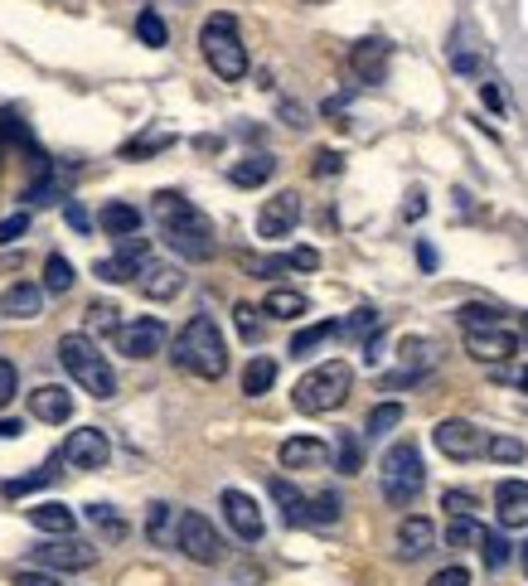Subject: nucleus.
I'll list each match as a JSON object with an SVG mask.
<instances>
[{
	"instance_id": "1",
	"label": "nucleus",
	"mask_w": 528,
	"mask_h": 586,
	"mask_svg": "<svg viewBox=\"0 0 528 586\" xmlns=\"http://www.w3.org/2000/svg\"><path fill=\"white\" fill-rule=\"evenodd\" d=\"M155 224H161V238L180 252L184 262H208L218 252V238H214V224L208 214H200L180 189H161L151 204Z\"/></svg>"
},
{
	"instance_id": "2",
	"label": "nucleus",
	"mask_w": 528,
	"mask_h": 586,
	"mask_svg": "<svg viewBox=\"0 0 528 586\" xmlns=\"http://www.w3.org/2000/svg\"><path fill=\"white\" fill-rule=\"evenodd\" d=\"M170 359H175V369L204 378V383H218V378L228 373V345L208 315H194V321L180 329L175 345H170Z\"/></svg>"
},
{
	"instance_id": "3",
	"label": "nucleus",
	"mask_w": 528,
	"mask_h": 586,
	"mask_svg": "<svg viewBox=\"0 0 528 586\" xmlns=\"http://www.w3.org/2000/svg\"><path fill=\"white\" fill-rule=\"evenodd\" d=\"M58 363H64L73 383H78L83 393H93L97 402L117 398V373H112V363H107V354H97L93 335H64L58 339Z\"/></svg>"
},
{
	"instance_id": "4",
	"label": "nucleus",
	"mask_w": 528,
	"mask_h": 586,
	"mask_svg": "<svg viewBox=\"0 0 528 586\" xmlns=\"http://www.w3.org/2000/svg\"><path fill=\"white\" fill-rule=\"evenodd\" d=\"M200 48H204L208 68H214L224 83H243V78H248V48H243L238 20H233L228 10H218V15H208V20H204Z\"/></svg>"
},
{
	"instance_id": "5",
	"label": "nucleus",
	"mask_w": 528,
	"mask_h": 586,
	"mask_svg": "<svg viewBox=\"0 0 528 586\" xmlns=\"http://www.w3.org/2000/svg\"><path fill=\"white\" fill-rule=\"evenodd\" d=\"M349 388H354L349 363L330 359V363H315V369L305 373L297 388H291V402H297V412H305V417H321V412L345 408Z\"/></svg>"
},
{
	"instance_id": "6",
	"label": "nucleus",
	"mask_w": 528,
	"mask_h": 586,
	"mask_svg": "<svg viewBox=\"0 0 528 586\" xmlns=\"http://www.w3.org/2000/svg\"><path fill=\"white\" fill-rule=\"evenodd\" d=\"M378 485H384V499L392 509H408L417 495H422L427 485V466H422V451L417 442H398L384 451V460H378Z\"/></svg>"
},
{
	"instance_id": "7",
	"label": "nucleus",
	"mask_w": 528,
	"mask_h": 586,
	"mask_svg": "<svg viewBox=\"0 0 528 586\" xmlns=\"http://www.w3.org/2000/svg\"><path fill=\"white\" fill-rule=\"evenodd\" d=\"M175 547L190 563H200V567H214V563H224V539H218V529L208 523L204 514H180V529H175Z\"/></svg>"
},
{
	"instance_id": "8",
	"label": "nucleus",
	"mask_w": 528,
	"mask_h": 586,
	"mask_svg": "<svg viewBox=\"0 0 528 586\" xmlns=\"http://www.w3.org/2000/svg\"><path fill=\"white\" fill-rule=\"evenodd\" d=\"M398 359H402V369H398V373H388V378H384V388H402V383L412 388V383H422V378L437 369L441 345H437V339H427V335H408V339L398 345Z\"/></svg>"
},
{
	"instance_id": "9",
	"label": "nucleus",
	"mask_w": 528,
	"mask_h": 586,
	"mask_svg": "<svg viewBox=\"0 0 528 586\" xmlns=\"http://www.w3.org/2000/svg\"><path fill=\"white\" fill-rule=\"evenodd\" d=\"M112 339L127 359H155V354L165 349L170 329H165V321H155V315H137V321H127Z\"/></svg>"
},
{
	"instance_id": "10",
	"label": "nucleus",
	"mask_w": 528,
	"mask_h": 586,
	"mask_svg": "<svg viewBox=\"0 0 528 586\" xmlns=\"http://www.w3.org/2000/svg\"><path fill=\"white\" fill-rule=\"evenodd\" d=\"M58 460L73 470H103L107 460H112V442H107V432H97V426H78V432H68Z\"/></svg>"
},
{
	"instance_id": "11",
	"label": "nucleus",
	"mask_w": 528,
	"mask_h": 586,
	"mask_svg": "<svg viewBox=\"0 0 528 586\" xmlns=\"http://www.w3.org/2000/svg\"><path fill=\"white\" fill-rule=\"evenodd\" d=\"M432 442H437V451H441L446 460H475V456H485V432H481L475 422H465V417L437 422Z\"/></svg>"
},
{
	"instance_id": "12",
	"label": "nucleus",
	"mask_w": 528,
	"mask_h": 586,
	"mask_svg": "<svg viewBox=\"0 0 528 586\" xmlns=\"http://www.w3.org/2000/svg\"><path fill=\"white\" fill-rule=\"evenodd\" d=\"M34 563H40V572H83V567L97 563V547L93 543H78L68 533V539H54V543L34 547Z\"/></svg>"
},
{
	"instance_id": "13",
	"label": "nucleus",
	"mask_w": 528,
	"mask_h": 586,
	"mask_svg": "<svg viewBox=\"0 0 528 586\" xmlns=\"http://www.w3.org/2000/svg\"><path fill=\"white\" fill-rule=\"evenodd\" d=\"M301 224V194L297 189H281L272 199L262 204V214H257V238H291V228Z\"/></svg>"
},
{
	"instance_id": "14",
	"label": "nucleus",
	"mask_w": 528,
	"mask_h": 586,
	"mask_svg": "<svg viewBox=\"0 0 528 586\" xmlns=\"http://www.w3.org/2000/svg\"><path fill=\"white\" fill-rule=\"evenodd\" d=\"M218 504H224L228 529L238 533L243 543H257V539L267 533V519H262V509H257V499H252V495H243V490H224V495H218Z\"/></svg>"
},
{
	"instance_id": "15",
	"label": "nucleus",
	"mask_w": 528,
	"mask_h": 586,
	"mask_svg": "<svg viewBox=\"0 0 528 586\" xmlns=\"http://www.w3.org/2000/svg\"><path fill=\"white\" fill-rule=\"evenodd\" d=\"M137 286H141V296L146 301H175L180 291H184V272L175 262H155V258H146L141 262V272H137Z\"/></svg>"
},
{
	"instance_id": "16",
	"label": "nucleus",
	"mask_w": 528,
	"mask_h": 586,
	"mask_svg": "<svg viewBox=\"0 0 528 586\" xmlns=\"http://www.w3.org/2000/svg\"><path fill=\"white\" fill-rule=\"evenodd\" d=\"M465 349H471V359H481V363H505L519 354V335L514 329H471L465 335Z\"/></svg>"
},
{
	"instance_id": "17",
	"label": "nucleus",
	"mask_w": 528,
	"mask_h": 586,
	"mask_svg": "<svg viewBox=\"0 0 528 586\" xmlns=\"http://www.w3.org/2000/svg\"><path fill=\"white\" fill-rule=\"evenodd\" d=\"M495 519H499V529H528V485L524 480L495 485Z\"/></svg>"
},
{
	"instance_id": "18",
	"label": "nucleus",
	"mask_w": 528,
	"mask_h": 586,
	"mask_svg": "<svg viewBox=\"0 0 528 586\" xmlns=\"http://www.w3.org/2000/svg\"><path fill=\"white\" fill-rule=\"evenodd\" d=\"M330 460V446L321 436H287L281 442V470H321Z\"/></svg>"
},
{
	"instance_id": "19",
	"label": "nucleus",
	"mask_w": 528,
	"mask_h": 586,
	"mask_svg": "<svg viewBox=\"0 0 528 586\" xmlns=\"http://www.w3.org/2000/svg\"><path fill=\"white\" fill-rule=\"evenodd\" d=\"M437 547V523L422 519V514H408L398 523V557H408V563H417V557H427Z\"/></svg>"
},
{
	"instance_id": "20",
	"label": "nucleus",
	"mask_w": 528,
	"mask_h": 586,
	"mask_svg": "<svg viewBox=\"0 0 528 586\" xmlns=\"http://www.w3.org/2000/svg\"><path fill=\"white\" fill-rule=\"evenodd\" d=\"M388 58H392V44L388 40H359L349 54L354 73H359V83H384L388 78Z\"/></svg>"
},
{
	"instance_id": "21",
	"label": "nucleus",
	"mask_w": 528,
	"mask_h": 586,
	"mask_svg": "<svg viewBox=\"0 0 528 586\" xmlns=\"http://www.w3.org/2000/svg\"><path fill=\"white\" fill-rule=\"evenodd\" d=\"M30 412H34L40 422L58 426V422L73 417V393H68V388H58V383H40V388L30 393Z\"/></svg>"
},
{
	"instance_id": "22",
	"label": "nucleus",
	"mask_w": 528,
	"mask_h": 586,
	"mask_svg": "<svg viewBox=\"0 0 528 586\" xmlns=\"http://www.w3.org/2000/svg\"><path fill=\"white\" fill-rule=\"evenodd\" d=\"M0 311L10 315V321H34V315L44 311V286H34V282H15L0 296Z\"/></svg>"
},
{
	"instance_id": "23",
	"label": "nucleus",
	"mask_w": 528,
	"mask_h": 586,
	"mask_svg": "<svg viewBox=\"0 0 528 586\" xmlns=\"http://www.w3.org/2000/svg\"><path fill=\"white\" fill-rule=\"evenodd\" d=\"M30 523L40 533H54V539H68L73 529H78V514H73L68 504H58V499H44V504L30 509Z\"/></svg>"
},
{
	"instance_id": "24",
	"label": "nucleus",
	"mask_w": 528,
	"mask_h": 586,
	"mask_svg": "<svg viewBox=\"0 0 528 586\" xmlns=\"http://www.w3.org/2000/svg\"><path fill=\"white\" fill-rule=\"evenodd\" d=\"M272 175H277V161H272V155H262V151H257V155H243V161L228 170V180H233L238 189H257V185H267Z\"/></svg>"
},
{
	"instance_id": "25",
	"label": "nucleus",
	"mask_w": 528,
	"mask_h": 586,
	"mask_svg": "<svg viewBox=\"0 0 528 586\" xmlns=\"http://www.w3.org/2000/svg\"><path fill=\"white\" fill-rule=\"evenodd\" d=\"M175 529H180L175 504H165V499H155V504L146 509V539H151L155 547H170V543H175Z\"/></svg>"
},
{
	"instance_id": "26",
	"label": "nucleus",
	"mask_w": 528,
	"mask_h": 586,
	"mask_svg": "<svg viewBox=\"0 0 528 586\" xmlns=\"http://www.w3.org/2000/svg\"><path fill=\"white\" fill-rule=\"evenodd\" d=\"M97 224H103V234H112V238L141 234V214H137V204H121V199L107 204V209L97 214Z\"/></svg>"
},
{
	"instance_id": "27",
	"label": "nucleus",
	"mask_w": 528,
	"mask_h": 586,
	"mask_svg": "<svg viewBox=\"0 0 528 586\" xmlns=\"http://www.w3.org/2000/svg\"><path fill=\"white\" fill-rule=\"evenodd\" d=\"M272 383H277V359L272 354H252L248 369H243V393L262 398V393H272Z\"/></svg>"
},
{
	"instance_id": "28",
	"label": "nucleus",
	"mask_w": 528,
	"mask_h": 586,
	"mask_svg": "<svg viewBox=\"0 0 528 586\" xmlns=\"http://www.w3.org/2000/svg\"><path fill=\"white\" fill-rule=\"evenodd\" d=\"M305 311H311V301H305L301 291H287V286L267 291V301H262V315H272V321H301Z\"/></svg>"
},
{
	"instance_id": "29",
	"label": "nucleus",
	"mask_w": 528,
	"mask_h": 586,
	"mask_svg": "<svg viewBox=\"0 0 528 586\" xmlns=\"http://www.w3.org/2000/svg\"><path fill=\"white\" fill-rule=\"evenodd\" d=\"M272 499L281 504V519L297 523V529H305V495L297 490V485L281 480V475H272Z\"/></svg>"
},
{
	"instance_id": "30",
	"label": "nucleus",
	"mask_w": 528,
	"mask_h": 586,
	"mask_svg": "<svg viewBox=\"0 0 528 586\" xmlns=\"http://www.w3.org/2000/svg\"><path fill=\"white\" fill-rule=\"evenodd\" d=\"M398 426H402V402H378V408L368 412V422H364V436H368V442H378V436L398 432Z\"/></svg>"
},
{
	"instance_id": "31",
	"label": "nucleus",
	"mask_w": 528,
	"mask_h": 586,
	"mask_svg": "<svg viewBox=\"0 0 528 586\" xmlns=\"http://www.w3.org/2000/svg\"><path fill=\"white\" fill-rule=\"evenodd\" d=\"M475 547H481V557H485V567L489 572H499V567H509V539L499 529H481V539H475Z\"/></svg>"
},
{
	"instance_id": "32",
	"label": "nucleus",
	"mask_w": 528,
	"mask_h": 586,
	"mask_svg": "<svg viewBox=\"0 0 528 586\" xmlns=\"http://www.w3.org/2000/svg\"><path fill=\"white\" fill-rule=\"evenodd\" d=\"M340 335V325H330V321H321V325H305L301 335H291V359H305V354H315L325 345V339H335Z\"/></svg>"
},
{
	"instance_id": "33",
	"label": "nucleus",
	"mask_w": 528,
	"mask_h": 586,
	"mask_svg": "<svg viewBox=\"0 0 528 586\" xmlns=\"http://www.w3.org/2000/svg\"><path fill=\"white\" fill-rule=\"evenodd\" d=\"M88 523H93L97 533H103L107 543H121V539H127V519H121L112 504H88Z\"/></svg>"
},
{
	"instance_id": "34",
	"label": "nucleus",
	"mask_w": 528,
	"mask_h": 586,
	"mask_svg": "<svg viewBox=\"0 0 528 586\" xmlns=\"http://www.w3.org/2000/svg\"><path fill=\"white\" fill-rule=\"evenodd\" d=\"M485 456L499 460V466H519V460L528 456V446L519 442V436H505V432H499V436H485Z\"/></svg>"
},
{
	"instance_id": "35",
	"label": "nucleus",
	"mask_w": 528,
	"mask_h": 586,
	"mask_svg": "<svg viewBox=\"0 0 528 586\" xmlns=\"http://www.w3.org/2000/svg\"><path fill=\"white\" fill-rule=\"evenodd\" d=\"M305 523H315V529L340 523V495H305Z\"/></svg>"
},
{
	"instance_id": "36",
	"label": "nucleus",
	"mask_w": 528,
	"mask_h": 586,
	"mask_svg": "<svg viewBox=\"0 0 528 586\" xmlns=\"http://www.w3.org/2000/svg\"><path fill=\"white\" fill-rule=\"evenodd\" d=\"M378 329H384V315H378L374 305H359V311H354L349 321L340 325V335H354V339H374Z\"/></svg>"
},
{
	"instance_id": "37",
	"label": "nucleus",
	"mask_w": 528,
	"mask_h": 586,
	"mask_svg": "<svg viewBox=\"0 0 528 586\" xmlns=\"http://www.w3.org/2000/svg\"><path fill=\"white\" fill-rule=\"evenodd\" d=\"M44 291H49V296H64V291H73V262L58 258V252L44 262Z\"/></svg>"
},
{
	"instance_id": "38",
	"label": "nucleus",
	"mask_w": 528,
	"mask_h": 586,
	"mask_svg": "<svg viewBox=\"0 0 528 586\" xmlns=\"http://www.w3.org/2000/svg\"><path fill=\"white\" fill-rule=\"evenodd\" d=\"M335 466L345 470V475H359V470H364V446H359V436H354V432H340V442H335Z\"/></svg>"
},
{
	"instance_id": "39",
	"label": "nucleus",
	"mask_w": 528,
	"mask_h": 586,
	"mask_svg": "<svg viewBox=\"0 0 528 586\" xmlns=\"http://www.w3.org/2000/svg\"><path fill=\"white\" fill-rule=\"evenodd\" d=\"M456 321H461L465 335H471V329H495L499 325V311H495V305L471 301V305H461V311H456Z\"/></svg>"
},
{
	"instance_id": "40",
	"label": "nucleus",
	"mask_w": 528,
	"mask_h": 586,
	"mask_svg": "<svg viewBox=\"0 0 528 586\" xmlns=\"http://www.w3.org/2000/svg\"><path fill=\"white\" fill-rule=\"evenodd\" d=\"M97 276H103L107 286H121V282H137V272H141V262H127V258H103L93 267Z\"/></svg>"
},
{
	"instance_id": "41",
	"label": "nucleus",
	"mask_w": 528,
	"mask_h": 586,
	"mask_svg": "<svg viewBox=\"0 0 528 586\" xmlns=\"http://www.w3.org/2000/svg\"><path fill=\"white\" fill-rule=\"evenodd\" d=\"M137 34H141V44H151V48L170 44V30H165L161 10H141V15H137Z\"/></svg>"
},
{
	"instance_id": "42",
	"label": "nucleus",
	"mask_w": 528,
	"mask_h": 586,
	"mask_svg": "<svg viewBox=\"0 0 528 586\" xmlns=\"http://www.w3.org/2000/svg\"><path fill=\"white\" fill-rule=\"evenodd\" d=\"M54 475H58V460H44V466L34 470V475H24V480H10V485H6V495H10V499H20V495H30V490H40V485H49Z\"/></svg>"
},
{
	"instance_id": "43",
	"label": "nucleus",
	"mask_w": 528,
	"mask_h": 586,
	"mask_svg": "<svg viewBox=\"0 0 528 586\" xmlns=\"http://www.w3.org/2000/svg\"><path fill=\"white\" fill-rule=\"evenodd\" d=\"M58 199H64V189H58V180L49 175V170L34 180L30 189H24V204H58Z\"/></svg>"
},
{
	"instance_id": "44",
	"label": "nucleus",
	"mask_w": 528,
	"mask_h": 586,
	"mask_svg": "<svg viewBox=\"0 0 528 586\" xmlns=\"http://www.w3.org/2000/svg\"><path fill=\"white\" fill-rule=\"evenodd\" d=\"M88 329H97V335H117V305H107V301H93L88 305Z\"/></svg>"
},
{
	"instance_id": "45",
	"label": "nucleus",
	"mask_w": 528,
	"mask_h": 586,
	"mask_svg": "<svg viewBox=\"0 0 528 586\" xmlns=\"http://www.w3.org/2000/svg\"><path fill=\"white\" fill-rule=\"evenodd\" d=\"M441 509H446L451 519H475V495L471 490H446L441 495Z\"/></svg>"
},
{
	"instance_id": "46",
	"label": "nucleus",
	"mask_w": 528,
	"mask_h": 586,
	"mask_svg": "<svg viewBox=\"0 0 528 586\" xmlns=\"http://www.w3.org/2000/svg\"><path fill=\"white\" fill-rule=\"evenodd\" d=\"M15 393H20V373H15V363L10 359H0V412L15 402Z\"/></svg>"
},
{
	"instance_id": "47",
	"label": "nucleus",
	"mask_w": 528,
	"mask_h": 586,
	"mask_svg": "<svg viewBox=\"0 0 528 586\" xmlns=\"http://www.w3.org/2000/svg\"><path fill=\"white\" fill-rule=\"evenodd\" d=\"M24 234H30V214H10V218H0V248L20 242Z\"/></svg>"
},
{
	"instance_id": "48",
	"label": "nucleus",
	"mask_w": 528,
	"mask_h": 586,
	"mask_svg": "<svg viewBox=\"0 0 528 586\" xmlns=\"http://www.w3.org/2000/svg\"><path fill=\"white\" fill-rule=\"evenodd\" d=\"M475 539H481L475 519H451V523H446V543H451V547H465V543H475Z\"/></svg>"
},
{
	"instance_id": "49",
	"label": "nucleus",
	"mask_w": 528,
	"mask_h": 586,
	"mask_svg": "<svg viewBox=\"0 0 528 586\" xmlns=\"http://www.w3.org/2000/svg\"><path fill=\"white\" fill-rule=\"evenodd\" d=\"M243 267L252 276H281V272H291V258H243Z\"/></svg>"
},
{
	"instance_id": "50",
	"label": "nucleus",
	"mask_w": 528,
	"mask_h": 586,
	"mask_svg": "<svg viewBox=\"0 0 528 586\" xmlns=\"http://www.w3.org/2000/svg\"><path fill=\"white\" fill-rule=\"evenodd\" d=\"M170 141H175V137H170V131H161V137H141V141H131L127 145V151H121V155H127V161H137V155H151V151H165V145Z\"/></svg>"
},
{
	"instance_id": "51",
	"label": "nucleus",
	"mask_w": 528,
	"mask_h": 586,
	"mask_svg": "<svg viewBox=\"0 0 528 586\" xmlns=\"http://www.w3.org/2000/svg\"><path fill=\"white\" fill-rule=\"evenodd\" d=\"M233 315H238L243 339H262V321H257V315H262V311H252V305H238V311H233Z\"/></svg>"
},
{
	"instance_id": "52",
	"label": "nucleus",
	"mask_w": 528,
	"mask_h": 586,
	"mask_svg": "<svg viewBox=\"0 0 528 586\" xmlns=\"http://www.w3.org/2000/svg\"><path fill=\"white\" fill-rule=\"evenodd\" d=\"M311 170H315V175H340V170H345V155H340V151H315Z\"/></svg>"
},
{
	"instance_id": "53",
	"label": "nucleus",
	"mask_w": 528,
	"mask_h": 586,
	"mask_svg": "<svg viewBox=\"0 0 528 586\" xmlns=\"http://www.w3.org/2000/svg\"><path fill=\"white\" fill-rule=\"evenodd\" d=\"M427 586H471V572H465V567H441Z\"/></svg>"
},
{
	"instance_id": "54",
	"label": "nucleus",
	"mask_w": 528,
	"mask_h": 586,
	"mask_svg": "<svg viewBox=\"0 0 528 586\" xmlns=\"http://www.w3.org/2000/svg\"><path fill=\"white\" fill-rule=\"evenodd\" d=\"M64 214H68V224L78 228V234H88V228H93V218H88V209H83V204H73V199H68V204H64Z\"/></svg>"
},
{
	"instance_id": "55",
	"label": "nucleus",
	"mask_w": 528,
	"mask_h": 586,
	"mask_svg": "<svg viewBox=\"0 0 528 586\" xmlns=\"http://www.w3.org/2000/svg\"><path fill=\"white\" fill-rule=\"evenodd\" d=\"M15 586H64V582H58L54 572H20Z\"/></svg>"
},
{
	"instance_id": "56",
	"label": "nucleus",
	"mask_w": 528,
	"mask_h": 586,
	"mask_svg": "<svg viewBox=\"0 0 528 586\" xmlns=\"http://www.w3.org/2000/svg\"><path fill=\"white\" fill-rule=\"evenodd\" d=\"M291 267H301V272H315V267H321V252H315V248H297V252H291Z\"/></svg>"
},
{
	"instance_id": "57",
	"label": "nucleus",
	"mask_w": 528,
	"mask_h": 586,
	"mask_svg": "<svg viewBox=\"0 0 528 586\" xmlns=\"http://www.w3.org/2000/svg\"><path fill=\"white\" fill-rule=\"evenodd\" d=\"M499 378H505V383H514L519 393H528V363H524V369H514V373H499Z\"/></svg>"
},
{
	"instance_id": "58",
	"label": "nucleus",
	"mask_w": 528,
	"mask_h": 586,
	"mask_svg": "<svg viewBox=\"0 0 528 586\" xmlns=\"http://www.w3.org/2000/svg\"><path fill=\"white\" fill-rule=\"evenodd\" d=\"M281 112H287V121H291V127H305V112H301L297 102H287V107H281Z\"/></svg>"
},
{
	"instance_id": "59",
	"label": "nucleus",
	"mask_w": 528,
	"mask_h": 586,
	"mask_svg": "<svg viewBox=\"0 0 528 586\" xmlns=\"http://www.w3.org/2000/svg\"><path fill=\"white\" fill-rule=\"evenodd\" d=\"M417 262H422L427 272H432V267H437V252H432V248H427V242H422V248H417Z\"/></svg>"
},
{
	"instance_id": "60",
	"label": "nucleus",
	"mask_w": 528,
	"mask_h": 586,
	"mask_svg": "<svg viewBox=\"0 0 528 586\" xmlns=\"http://www.w3.org/2000/svg\"><path fill=\"white\" fill-rule=\"evenodd\" d=\"M427 214V204H422V194H412V204H408V218H422Z\"/></svg>"
},
{
	"instance_id": "61",
	"label": "nucleus",
	"mask_w": 528,
	"mask_h": 586,
	"mask_svg": "<svg viewBox=\"0 0 528 586\" xmlns=\"http://www.w3.org/2000/svg\"><path fill=\"white\" fill-rule=\"evenodd\" d=\"M20 432H24V426H20V422H10V417H6V422H0V436H20Z\"/></svg>"
},
{
	"instance_id": "62",
	"label": "nucleus",
	"mask_w": 528,
	"mask_h": 586,
	"mask_svg": "<svg viewBox=\"0 0 528 586\" xmlns=\"http://www.w3.org/2000/svg\"><path fill=\"white\" fill-rule=\"evenodd\" d=\"M519 557H524V572H528V543H524V553H519Z\"/></svg>"
},
{
	"instance_id": "63",
	"label": "nucleus",
	"mask_w": 528,
	"mask_h": 586,
	"mask_svg": "<svg viewBox=\"0 0 528 586\" xmlns=\"http://www.w3.org/2000/svg\"><path fill=\"white\" fill-rule=\"evenodd\" d=\"M305 6H325V0H305Z\"/></svg>"
},
{
	"instance_id": "64",
	"label": "nucleus",
	"mask_w": 528,
	"mask_h": 586,
	"mask_svg": "<svg viewBox=\"0 0 528 586\" xmlns=\"http://www.w3.org/2000/svg\"><path fill=\"white\" fill-rule=\"evenodd\" d=\"M524 335H528V315H524Z\"/></svg>"
}]
</instances>
